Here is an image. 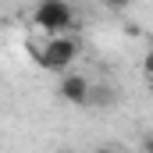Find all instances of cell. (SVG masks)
<instances>
[{"label":"cell","instance_id":"obj_6","mask_svg":"<svg viewBox=\"0 0 153 153\" xmlns=\"http://www.w3.org/2000/svg\"><path fill=\"white\" fill-rule=\"evenodd\" d=\"M139 146H143V153H153V135H143V143H139Z\"/></svg>","mask_w":153,"mask_h":153},{"label":"cell","instance_id":"obj_2","mask_svg":"<svg viewBox=\"0 0 153 153\" xmlns=\"http://www.w3.org/2000/svg\"><path fill=\"white\" fill-rule=\"evenodd\" d=\"M75 57H78V39L68 36V32L50 36L46 46L39 50V64H43L46 71H68V68L75 64Z\"/></svg>","mask_w":153,"mask_h":153},{"label":"cell","instance_id":"obj_5","mask_svg":"<svg viewBox=\"0 0 153 153\" xmlns=\"http://www.w3.org/2000/svg\"><path fill=\"white\" fill-rule=\"evenodd\" d=\"M111 11H125V7H132V0H103Z\"/></svg>","mask_w":153,"mask_h":153},{"label":"cell","instance_id":"obj_4","mask_svg":"<svg viewBox=\"0 0 153 153\" xmlns=\"http://www.w3.org/2000/svg\"><path fill=\"white\" fill-rule=\"evenodd\" d=\"M114 103H117V89H111V85L89 89V107H114Z\"/></svg>","mask_w":153,"mask_h":153},{"label":"cell","instance_id":"obj_1","mask_svg":"<svg viewBox=\"0 0 153 153\" xmlns=\"http://www.w3.org/2000/svg\"><path fill=\"white\" fill-rule=\"evenodd\" d=\"M32 22L46 36H61V32H68L75 25V7L68 0H39L36 11H32Z\"/></svg>","mask_w":153,"mask_h":153},{"label":"cell","instance_id":"obj_7","mask_svg":"<svg viewBox=\"0 0 153 153\" xmlns=\"http://www.w3.org/2000/svg\"><path fill=\"white\" fill-rule=\"evenodd\" d=\"M143 68H146V71H150V75H153V50H150V53H146V57H143Z\"/></svg>","mask_w":153,"mask_h":153},{"label":"cell","instance_id":"obj_3","mask_svg":"<svg viewBox=\"0 0 153 153\" xmlns=\"http://www.w3.org/2000/svg\"><path fill=\"white\" fill-rule=\"evenodd\" d=\"M89 89L93 82L82 75V71H61V85H57V96L71 107H89Z\"/></svg>","mask_w":153,"mask_h":153}]
</instances>
